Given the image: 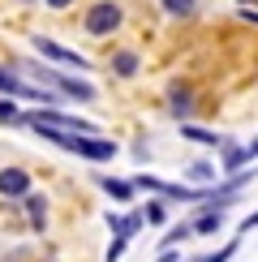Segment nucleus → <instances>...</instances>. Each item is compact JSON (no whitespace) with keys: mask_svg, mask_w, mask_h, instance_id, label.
<instances>
[{"mask_svg":"<svg viewBox=\"0 0 258 262\" xmlns=\"http://www.w3.org/2000/svg\"><path fill=\"white\" fill-rule=\"evenodd\" d=\"M22 69H26L30 78H39L43 86H52L60 99H78V103H91V99H95V86L82 82V78H69V73H56V69H43V64H22Z\"/></svg>","mask_w":258,"mask_h":262,"instance_id":"nucleus-1","label":"nucleus"},{"mask_svg":"<svg viewBox=\"0 0 258 262\" xmlns=\"http://www.w3.org/2000/svg\"><path fill=\"white\" fill-rule=\"evenodd\" d=\"M121 21H125V9L116 5V0H99V5L86 9L82 30H86V35H95V39H103V35H112V30H121Z\"/></svg>","mask_w":258,"mask_h":262,"instance_id":"nucleus-2","label":"nucleus"},{"mask_svg":"<svg viewBox=\"0 0 258 262\" xmlns=\"http://www.w3.org/2000/svg\"><path fill=\"white\" fill-rule=\"evenodd\" d=\"M35 52H43V60H56V64H69V69H91V60L78 56L73 48H60L56 39H48V35H35Z\"/></svg>","mask_w":258,"mask_h":262,"instance_id":"nucleus-3","label":"nucleus"},{"mask_svg":"<svg viewBox=\"0 0 258 262\" xmlns=\"http://www.w3.org/2000/svg\"><path fill=\"white\" fill-rule=\"evenodd\" d=\"M73 155H82V159H91V163H107V159L121 155V146L107 142V138H99V134H82L78 146H73Z\"/></svg>","mask_w":258,"mask_h":262,"instance_id":"nucleus-4","label":"nucleus"},{"mask_svg":"<svg viewBox=\"0 0 258 262\" xmlns=\"http://www.w3.org/2000/svg\"><path fill=\"white\" fill-rule=\"evenodd\" d=\"M0 193L5 198H26L30 193V172L26 168H0Z\"/></svg>","mask_w":258,"mask_h":262,"instance_id":"nucleus-5","label":"nucleus"},{"mask_svg":"<svg viewBox=\"0 0 258 262\" xmlns=\"http://www.w3.org/2000/svg\"><path fill=\"white\" fill-rule=\"evenodd\" d=\"M168 112L177 116V121H189V112H193V91L189 86H181V82L168 86Z\"/></svg>","mask_w":258,"mask_h":262,"instance_id":"nucleus-6","label":"nucleus"},{"mask_svg":"<svg viewBox=\"0 0 258 262\" xmlns=\"http://www.w3.org/2000/svg\"><path fill=\"white\" fill-rule=\"evenodd\" d=\"M26 220H30V228H35V232H43V228H48V198H43V193H26Z\"/></svg>","mask_w":258,"mask_h":262,"instance_id":"nucleus-7","label":"nucleus"},{"mask_svg":"<svg viewBox=\"0 0 258 262\" xmlns=\"http://www.w3.org/2000/svg\"><path fill=\"white\" fill-rule=\"evenodd\" d=\"M224 155H220V163H224V172H228V177H232V172H241L245 168V163H250V150H245V146H236V142H224Z\"/></svg>","mask_w":258,"mask_h":262,"instance_id":"nucleus-8","label":"nucleus"},{"mask_svg":"<svg viewBox=\"0 0 258 262\" xmlns=\"http://www.w3.org/2000/svg\"><path fill=\"white\" fill-rule=\"evenodd\" d=\"M138 64H142V60H138V52H134V48L112 52V73H116V78H134V73H138Z\"/></svg>","mask_w":258,"mask_h":262,"instance_id":"nucleus-9","label":"nucleus"},{"mask_svg":"<svg viewBox=\"0 0 258 262\" xmlns=\"http://www.w3.org/2000/svg\"><path fill=\"white\" fill-rule=\"evenodd\" d=\"M220 228H224V211H215V206H207V211L193 220V232L198 236H211V232H220Z\"/></svg>","mask_w":258,"mask_h":262,"instance_id":"nucleus-10","label":"nucleus"},{"mask_svg":"<svg viewBox=\"0 0 258 262\" xmlns=\"http://www.w3.org/2000/svg\"><path fill=\"white\" fill-rule=\"evenodd\" d=\"M95 181H99V189L112 193L116 202H129V198H134V181H116V177H95Z\"/></svg>","mask_w":258,"mask_h":262,"instance_id":"nucleus-11","label":"nucleus"},{"mask_svg":"<svg viewBox=\"0 0 258 262\" xmlns=\"http://www.w3.org/2000/svg\"><path fill=\"white\" fill-rule=\"evenodd\" d=\"M181 138H189V142H198V146H224L228 138H220V134H211V129H198V125H181Z\"/></svg>","mask_w":258,"mask_h":262,"instance_id":"nucleus-12","label":"nucleus"},{"mask_svg":"<svg viewBox=\"0 0 258 262\" xmlns=\"http://www.w3.org/2000/svg\"><path fill=\"white\" fill-rule=\"evenodd\" d=\"M185 177H189L193 185H211V181H215V163H207V159H193L189 168H185Z\"/></svg>","mask_w":258,"mask_h":262,"instance_id":"nucleus-13","label":"nucleus"},{"mask_svg":"<svg viewBox=\"0 0 258 262\" xmlns=\"http://www.w3.org/2000/svg\"><path fill=\"white\" fill-rule=\"evenodd\" d=\"M189 236H193V224H177V228H168V232H164L159 249H177L181 241H189Z\"/></svg>","mask_w":258,"mask_h":262,"instance_id":"nucleus-14","label":"nucleus"},{"mask_svg":"<svg viewBox=\"0 0 258 262\" xmlns=\"http://www.w3.org/2000/svg\"><path fill=\"white\" fill-rule=\"evenodd\" d=\"M164 13L168 17H193L198 13V0H164Z\"/></svg>","mask_w":258,"mask_h":262,"instance_id":"nucleus-15","label":"nucleus"},{"mask_svg":"<svg viewBox=\"0 0 258 262\" xmlns=\"http://www.w3.org/2000/svg\"><path fill=\"white\" fill-rule=\"evenodd\" d=\"M232 254H236V241H228V245H220V249H215V254H198L193 262H228Z\"/></svg>","mask_w":258,"mask_h":262,"instance_id":"nucleus-16","label":"nucleus"},{"mask_svg":"<svg viewBox=\"0 0 258 262\" xmlns=\"http://www.w3.org/2000/svg\"><path fill=\"white\" fill-rule=\"evenodd\" d=\"M142 220H146V224H164V220H168V202H146Z\"/></svg>","mask_w":258,"mask_h":262,"instance_id":"nucleus-17","label":"nucleus"},{"mask_svg":"<svg viewBox=\"0 0 258 262\" xmlns=\"http://www.w3.org/2000/svg\"><path fill=\"white\" fill-rule=\"evenodd\" d=\"M0 121H5V125H26V121H22V112L13 107V99H0Z\"/></svg>","mask_w":258,"mask_h":262,"instance_id":"nucleus-18","label":"nucleus"},{"mask_svg":"<svg viewBox=\"0 0 258 262\" xmlns=\"http://www.w3.org/2000/svg\"><path fill=\"white\" fill-rule=\"evenodd\" d=\"M125 245H129V236H112V245H107V254H103V262H121V254H125Z\"/></svg>","mask_w":258,"mask_h":262,"instance_id":"nucleus-19","label":"nucleus"},{"mask_svg":"<svg viewBox=\"0 0 258 262\" xmlns=\"http://www.w3.org/2000/svg\"><path fill=\"white\" fill-rule=\"evenodd\" d=\"M142 224H146V220H142V211H129V215H125V228H121V236H134Z\"/></svg>","mask_w":258,"mask_h":262,"instance_id":"nucleus-20","label":"nucleus"},{"mask_svg":"<svg viewBox=\"0 0 258 262\" xmlns=\"http://www.w3.org/2000/svg\"><path fill=\"white\" fill-rule=\"evenodd\" d=\"M241 21H250V26H258V9H250V5H241V13H236Z\"/></svg>","mask_w":258,"mask_h":262,"instance_id":"nucleus-21","label":"nucleus"},{"mask_svg":"<svg viewBox=\"0 0 258 262\" xmlns=\"http://www.w3.org/2000/svg\"><path fill=\"white\" fill-rule=\"evenodd\" d=\"M250 228H258V211H254V215H245V220H241V232H250Z\"/></svg>","mask_w":258,"mask_h":262,"instance_id":"nucleus-22","label":"nucleus"},{"mask_svg":"<svg viewBox=\"0 0 258 262\" xmlns=\"http://www.w3.org/2000/svg\"><path fill=\"white\" fill-rule=\"evenodd\" d=\"M159 262H181V254H177V249H164V254H159Z\"/></svg>","mask_w":258,"mask_h":262,"instance_id":"nucleus-23","label":"nucleus"},{"mask_svg":"<svg viewBox=\"0 0 258 262\" xmlns=\"http://www.w3.org/2000/svg\"><path fill=\"white\" fill-rule=\"evenodd\" d=\"M43 5H48V9H69L73 0H43Z\"/></svg>","mask_w":258,"mask_h":262,"instance_id":"nucleus-24","label":"nucleus"},{"mask_svg":"<svg viewBox=\"0 0 258 262\" xmlns=\"http://www.w3.org/2000/svg\"><path fill=\"white\" fill-rule=\"evenodd\" d=\"M245 150H250V163H254V159H258V138H254V142H250Z\"/></svg>","mask_w":258,"mask_h":262,"instance_id":"nucleus-25","label":"nucleus"},{"mask_svg":"<svg viewBox=\"0 0 258 262\" xmlns=\"http://www.w3.org/2000/svg\"><path fill=\"white\" fill-rule=\"evenodd\" d=\"M236 5H258V0H236Z\"/></svg>","mask_w":258,"mask_h":262,"instance_id":"nucleus-26","label":"nucleus"}]
</instances>
